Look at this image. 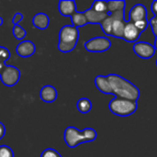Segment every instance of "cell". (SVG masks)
Returning <instances> with one entry per match:
<instances>
[{"label": "cell", "instance_id": "cell-1", "mask_svg": "<svg viewBox=\"0 0 157 157\" xmlns=\"http://www.w3.org/2000/svg\"><path fill=\"white\" fill-rule=\"evenodd\" d=\"M107 76L116 98L137 102L140 98V90L135 85L119 75L111 74Z\"/></svg>", "mask_w": 157, "mask_h": 157}, {"label": "cell", "instance_id": "cell-2", "mask_svg": "<svg viewBox=\"0 0 157 157\" xmlns=\"http://www.w3.org/2000/svg\"><path fill=\"white\" fill-rule=\"evenodd\" d=\"M97 136V132L92 128H86L83 131H79L72 126L67 127L63 133L64 142L70 148H75L81 144L94 142Z\"/></svg>", "mask_w": 157, "mask_h": 157}, {"label": "cell", "instance_id": "cell-3", "mask_svg": "<svg viewBox=\"0 0 157 157\" xmlns=\"http://www.w3.org/2000/svg\"><path fill=\"white\" fill-rule=\"evenodd\" d=\"M79 39V30L73 25H65L62 27L59 32L58 49L63 53L72 52L77 44Z\"/></svg>", "mask_w": 157, "mask_h": 157}, {"label": "cell", "instance_id": "cell-4", "mask_svg": "<svg viewBox=\"0 0 157 157\" xmlns=\"http://www.w3.org/2000/svg\"><path fill=\"white\" fill-rule=\"evenodd\" d=\"M109 108L110 111L120 117H128L132 115L138 109L137 102L131 101L124 98H113L109 104Z\"/></svg>", "mask_w": 157, "mask_h": 157}, {"label": "cell", "instance_id": "cell-5", "mask_svg": "<svg viewBox=\"0 0 157 157\" xmlns=\"http://www.w3.org/2000/svg\"><path fill=\"white\" fill-rule=\"evenodd\" d=\"M85 48L90 52H103L111 46V41L106 37H96L85 42Z\"/></svg>", "mask_w": 157, "mask_h": 157}, {"label": "cell", "instance_id": "cell-6", "mask_svg": "<svg viewBox=\"0 0 157 157\" xmlns=\"http://www.w3.org/2000/svg\"><path fill=\"white\" fill-rule=\"evenodd\" d=\"M20 70L13 65H6L0 74V79L6 86H14L20 79Z\"/></svg>", "mask_w": 157, "mask_h": 157}, {"label": "cell", "instance_id": "cell-7", "mask_svg": "<svg viewBox=\"0 0 157 157\" xmlns=\"http://www.w3.org/2000/svg\"><path fill=\"white\" fill-rule=\"evenodd\" d=\"M109 15L113 18L111 36H114L116 38L122 39L124 28H125V25H126V22H127L125 20V18H124V10L117 11V12L111 13Z\"/></svg>", "mask_w": 157, "mask_h": 157}, {"label": "cell", "instance_id": "cell-8", "mask_svg": "<svg viewBox=\"0 0 157 157\" xmlns=\"http://www.w3.org/2000/svg\"><path fill=\"white\" fill-rule=\"evenodd\" d=\"M134 53L142 59H150L155 53V48L154 45L145 41H138L133 45Z\"/></svg>", "mask_w": 157, "mask_h": 157}, {"label": "cell", "instance_id": "cell-9", "mask_svg": "<svg viewBox=\"0 0 157 157\" xmlns=\"http://www.w3.org/2000/svg\"><path fill=\"white\" fill-rule=\"evenodd\" d=\"M36 52L35 44L30 40H22L16 48V52L19 57L28 58L32 56Z\"/></svg>", "mask_w": 157, "mask_h": 157}, {"label": "cell", "instance_id": "cell-10", "mask_svg": "<svg viewBox=\"0 0 157 157\" xmlns=\"http://www.w3.org/2000/svg\"><path fill=\"white\" fill-rule=\"evenodd\" d=\"M141 33L142 32L136 28V26L132 22L127 21L124 28L122 39L128 42H135L140 38Z\"/></svg>", "mask_w": 157, "mask_h": 157}, {"label": "cell", "instance_id": "cell-11", "mask_svg": "<svg viewBox=\"0 0 157 157\" xmlns=\"http://www.w3.org/2000/svg\"><path fill=\"white\" fill-rule=\"evenodd\" d=\"M147 19V9L142 4H137L133 6V7L130 11V20L132 23L137 21Z\"/></svg>", "mask_w": 157, "mask_h": 157}, {"label": "cell", "instance_id": "cell-12", "mask_svg": "<svg viewBox=\"0 0 157 157\" xmlns=\"http://www.w3.org/2000/svg\"><path fill=\"white\" fill-rule=\"evenodd\" d=\"M58 10L63 17H72L76 12V4L72 0H62L58 4Z\"/></svg>", "mask_w": 157, "mask_h": 157}, {"label": "cell", "instance_id": "cell-13", "mask_svg": "<svg viewBox=\"0 0 157 157\" xmlns=\"http://www.w3.org/2000/svg\"><path fill=\"white\" fill-rule=\"evenodd\" d=\"M57 96H58V93H57L56 88L52 86H50V85L44 86L40 89V99L44 102H47V103L54 102L57 98Z\"/></svg>", "mask_w": 157, "mask_h": 157}, {"label": "cell", "instance_id": "cell-14", "mask_svg": "<svg viewBox=\"0 0 157 157\" xmlns=\"http://www.w3.org/2000/svg\"><path fill=\"white\" fill-rule=\"evenodd\" d=\"M84 13L86 17L87 23H89V24H101L109 15V13L97 12V11L93 10L92 8L86 10Z\"/></svg>", "mask_w": 157, "mask_h": 157}, {"label": "cell", "instance_id": "cell-15", "mask_svg": "<svg viewBox=\"0 0 157 157\" xmlns=\"http://www.w3.org/2000/svg\"><path fill=\"white\" fill-rule=\"evenodd\" d=\"M95 85L100 92H102L104 94H108V95H113L108 76L98 75L95 78Z\"/></svg>", "mask_w": 157, "mask_h": 157}, {"label": "cell", "instance_id": "cell-16", "mask_svg": "<svg viewBox=\"0 0 157 157\" xmlns=\"http://www.w3.org/2000/svg\"><path fill=\"white\" fill-rule=\"evenodd\" d=\"M32 24L39 29H46L50 24V18L47 14L40 12L37 13L32 18Z\"/></svg>", "mask_w": 157, "mask_h": 157}, {"label": "cell", "instance_id": "cell-17", "mask_svg": "<svg viewBox=\"0 0 157 157\" xmlns=\"http://www.w3.org/2000/svg\"><path fill=\"white\" fill-rule=\"evenodd\" d=\"M71 20H72V23H73V26L75 27V28H79V27H84L86 26L87 23V19H86V17L85 15L84 12H78L76 11L72 17H71Z\"/></svg>", "mask_w": 157, "mask_h": 157}, {"label": "cell", "instance_id": "cell-18", "mask_svg": "<svg viewBox=\"0 0 157 157\" xmlns=\"http://www.w3.org/2000/svg\"><path fill=\"white\" fill-rule=\"evenodd\" d=\"M76 108L79 112H81L83 114H86L92 109V102L90 99H88L86 98H82L77 101Z\"/></svg>", "mask_w": 157, "mask_h": 157}, {"label": "cell", "instance_id": "cell-19", "mask_svg": "<svg viewBox=\"0 0 157 157\" xmlns=\"http://www.w3.org/2000/svg\"><path fill=\"white\" fill-rule=\"evenodd\" d=\"M107 5H108V12L109 14L117 12V11H121V10H125V6L126 3L125 1H107Z\"/></svg>", "mask_w": 157, "mask_h": 157}, {"label": "cell", "instance_id": "cell-20", "mask_svg": "<svg viewBox=\"0 0 157 157\" xmlns=\"http://www.w3.org/2000/svg\"><path fill=\"white\" fill-rule=\"evenodd\" d=\"M10 58V52L7 48L0 46V74L6 66V62Z\"/></svg>", "mask_w": 157, "mask_h": 157}, {"label": "cell", "instance_id": "cell-21", "mask_svg": "<svg viewBox=\"0 0 157 157\" xmlns=\"http://www.w3.org/2000/svg\"><path fill=\"white\" fill-rule=\"evenodd\" d=\"M112 22H113V18H112V17L110 15H109V17L100 24V26L102 28V30L106 35L111 36V33H112Z\"/></svg>", "mask_w": 157, "mask_h": 157}, {"label": "cell", "instance_id": "cell-22", "mask_svg": "<svg viewBox=\"0 0 157 157\" xmlns=\"http://www.w3.org/2000/svg\"><path fill=\"white\" fill-rule=\"evenodd\" d=\"M91 8L97 12L99 13H109L108 12V5H107V1H94L92 4Z\"/></svg>", "mask_w": 157, "mask_h": 157}, {"label": "cell", "instance_id": "cell-23", "mask_svg": "<svg viewBox=\"0 0 157 157\" xmlns=\"http://www.w3.org/2000/svg\"><path fill=\"white\" fill-rule=\"evenodd\" d=\"M12 33L14 35V37L17 39V40H22L26 35H27V31L24 28H22L21 26L19 25H15L12 29Z\"/></svg>", "mask_w": 157, "mask_h": 157}, {"label": "cell", "instance_id": "cell-24", "mask_svg": "<svg viewBox=\"0 0 157 157\" xmlns=\"http://www.w3.org/2000/svg\"><path fill=\"white\" fill-rule=\"evenodd\" d=\"M0 157H14V152L7 145H0Z\"/></svg>", "mask_w": 157, "mask_h": 157}, {"label": "cell", "instance_id": "cell-25", "mask_svg": "<svg viewBox=\"0 0 157 157\" xmlns=\"http://www.w3.org/2000/svg\"><path fill=\"white\" fill-rule=\"evenodd\" d=\"M40 157H63L59 152H57L56 150L52 149V148H47L45 149L41 155H40Z\"/></svg>", "mask_w": 157, "mask_h": 157}, {"label": "cell", "instance_id": "cell-26", "mask_svg": "<svg viewBox=\"0 0 157 157\" xmlns=\"http://www.w3.org/2000/svg\"><path fill=\"white\" fill-rule=\"evenodd\" d=\"M133 24L136 26V28H137L141 32H143V31H144V30L147 29V27L149 26V20H148V19H143V20L137 21V22H135V23H133Z\"/></svg>", "mask_w": 157, "mask_h": 157}, {"label": "cell", "instance_id": "cell-27", "mask_svg": "<svg viewBox=\"0 0 157 157\" xmlns=\"http://www.w3.org/2000/svg\"><path fill=\"white\" fill-rule=\"evenodd\" d=\"M149 25L151 26L152 28V30H153V33L155 34V36L157 37V17H154L153 18H151L149 20Z\"/></svg>", "mask_w": 157, "mask_h": 157}, {"label": "cell", "instance_id": "cell-28", "mask_svg": "<svg viewBox=\"0 0 157 157\" xmlns=\"http://www.w3.org/2000/svg\"><path fill=\"white\" fill-rule=\"evenodd\" d=\"M23 15L21 14V13H19V12H17V13H16L15 15H14V17H13V18H12V23L14 24V26L15 25H18V23L19 22H21L22 20H23Z\"/></svg>", "mask_w": 157, "mask_h": 157}, {"label": "cell", "instance_id": "cell-29", "mask_svg": "<svg viewBox=\"0 0 157 157\" xmlns=\"http://www.w3.org/2000/svg\"><path fill=\"white\" fill-rule=\"evenodd\" d=\"M5 134H6V127H5V125L0 121V140L5 136Z\"/></svg>", "mask_w": 157, "mask_h": 157}, {"label": "cell", "instance_id": "cell-30", "mask_svg": "<svg viewBox=\"0 0 157 157\" xmlns=\"http://www.w3.org/2000/svg\"><path fill=\"white\" fill-rule=\"evenodd\" d=\"M152 11L155 14V17H157V0H155L152 3Z\"/></svg>", "mask_w": 157, "mask_h": 157}, {"label": "cell", "instance_id": "cell-31", "mask_svg": "<svg viewBox=\"0 0 157 157\" xmlns=\"http://www.w3.org/2000/svg\"><path fill=\"white\" fill-rule=\"evenodd\" d=\"M4 24V20H3V17H0V26H2Z\"/></svg>", "mask_w": 157, "mask_h": 157}, {"label": "cell", "instance_id": "cell-32", "mask_svg": "<svg viewBox=\"0 0 157 157\" xmlns=\"http://www.w3.org/2000/svg\"><path fill=\"white\" fill-rule=\"evenodd\" d=\"M155 50H157V37L155 38Z\"/></svg>", "mask_w": 157, "mask_h": 157}, {"label": "cell", "instance_id": "cell-33", "mask_svg": "<svg viewBox=\"0 0 157 157\" xmlns=\"http://www.w3.org/2000/svg\"><path fill=\"white\" fill-rule=\"evenodd\" d=\"M156 66H157V60H156Z\"/></svg>", "mask_w": 157, "mask_h": 157}]
</instances>
